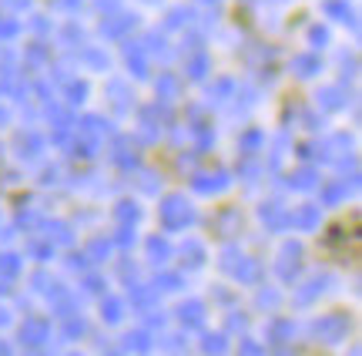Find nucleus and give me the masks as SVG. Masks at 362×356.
I'll list each match as a JSON object with an SVG mask.
<instances>
[]
</instances>
